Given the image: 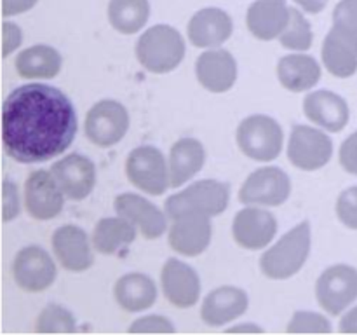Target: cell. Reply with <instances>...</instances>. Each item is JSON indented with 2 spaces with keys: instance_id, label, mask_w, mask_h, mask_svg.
<instances>
[{
  "instance_id": "cell-1",
  "label": "cell",
  "mask_w": 357,
  "mask_h": 335,
  "mask_svg": "<svg viewBox=\"0 0 357 335\" xmlns=\"http://www.w3.org/2000/svg\"><path fill=\"white\" fill-rule=\"evenodd\" d=\"M75 135V108L58 87L23 84L3 101V149L17 163H45L65 152Z\"/></svg>"
},
{
  "instance_id": "cell-2",
  "label": "cell",
  "mask_w": 357,
  "mask_h": 335,
  "mask_svg": "<svg viewBox=\"0 0 357 335\" xmlns=\"http://www.w3.org/2000/svg\"><path fill=\"white\" fill-rule=\"evenodd\" d=\"M136 58L152 73L173 72L185 58V40L176 28L155 24L136 40Z\"/></svg>"
},
{
  "instance_id": "cell-3",
  "label": "cell",
  "mask_w": 357,
  "mask_h": 335,
  "mask_svg": "<svg viewBox=\"0 0 357 335\" xmlns=\"http://www.w3.org/2000/svg\"><path fill=\"white\" fill-rule=\"evenodd\" d=\"M309 253L310 223L302 222L261 255L260 271L268 279H288L303 267Z\"/></svg>"
},
{
  "instance_id": "cell-4",
  "label": "cell",
  "mask_w": 357,
  "mask_h": 335,
  "mask_svg": "<svg viewBox=\"0 0 357 335\" xmlns=\"http://www.w3.org/2000/svg\"><path fill=\"white\" fill-rule=\"evenodd\" d=\"M230 201V187L218 180H201L185 191L173 194L166 201V213L171 220L183 213H202L216 216L223 213Z\"/></svg>"
},
{
  "instance_id": "cell-5",
  "label": "cell",
  "mask_w": 357,
  "mask_h": 335,
  "mask_svg": "<svg viewBox=\"0 0 357 335\" xmlns=\"http://www.w3.org/2000/svg\"><path fill=\"white\" fill-rule=\"evenodd\" d=\"M236 140L244 156L260 163L274 161L282 150V129L268 115H250L239 124Z\"/></svg>"
},
{
  "instance_id": "cell-6",
  "label": "cell",
  "mask_w": 357,
  "mask_h": 335,
  "mask_svg": "<svg viewBox=\"0 0 357 335\" xmlns=\"http://www.w3.org/2000/svg\"><path fill=\"white\" fill-rule=\"evenodd\" d=\"M126 174L136 188L150 195H160L171 187L164 154L152 145H142L131 150L126 161Z\"/></svg>"
},
{
  "instance_id": "cell-7",
  "label": "cell",
  "mask_w": 357,
  "mask_h": 335,
  "mask_svg": "<svg viewBox=\"0 0 357 335\" xmlns=\"http://www.w3.org/2000/svg\"><path fill=\"white\" fill-rule=\"evenodd\" d=\"M84 129L91 143L107 149L126 136L129 129V114L119 101L101 100L87 112Z\"/></svg>"
},
{
  "instance_id": "cell-8",
  "label": "cell",
  "mask_w": 357,
  "mask_h": 335,
  "mask_svg": "<svg viewBox=\"0 0 357 335\" xmlns=\"http://www.w3.org/2000/svg\"><path fill=\"white\" fill-rule=\"evenodd\" d=\"M333 154V142L326 133L310 126L296 124L288 143V159L302 171H317L326 166Z\"/></svg>"
},
{
  "instance_id": "cell-9",
  "label": "cell",
  "mask_w": 357,
  "mask_h": 335,
  "mask_svg": "<svg viewBox=\"0 0 357 335\" xmlns=\"http://www.w3.org/2000/svg\"><path fill=\"white\" fill-rule=\"evenodd\" d=\"M316 297L326 313H344L357 299V269L345 264L328 267L317 279Z\"/></svg>"
},
{
  "instance_id": "cell-10",
  "label": "cell",
  "mask_w": 357,
  "mask_h": 335,
  "mask_svg": "<svg viewBox=\"0 0 357 335\" xmlns=\"http://www.w3.org/2000/svg\"><path fill=\"white\" fill-rule=\"evenodd\" d=\"M291 194V180L282 170L275 166L260 168L253 171L239 191L243 204L281 206Z\"/></svg>"
},
{
  "instance_id": "cell-11",
  "label": "cell",
  "mask_w": 357,
  "mask_h": 335,
  "mask_svg": "<svg viewBox=\"0 0 357 335\" xmlns=\"http://www.w3.org/2000/svg\"><path fill=\"white\" fill-rule=\"evenodd\" d=\"M56 265L45 250L38 246H26L17 251L13 262V276L16 285L28 293L47 290L54 283Z\"/></svg>"
},
{
  "instance_id": "cell-12",
  "label": "cell",
  "mask_w": 357,
  "mask_h": 335,
  "mask_svg": "<svg viewBox=\"0 0 357 335\" xmlns=\"http://www.w3.org/2000/svg\"><path fill=\"white\" fill-rule=\"evenodd\" d=\"M66 195L51 171H33L24 184V206L31 218L51 220L63 209Z\"/></svg>"
},
{
  "instance_id": "cell-13",
  "label": "cell",
  "mask_w": 357,
  "mask_h": 335,
  "mask_svg": "<svg viewBox=\"0 0 357 335\" xmlns=\"http://www.w3.org/2000/svg\"><path fill=\"white\" fill-rule=\"evenodd\" d=\"M51 173L58 181L63 194L72 201H82L93 192L96 185V168L91 159L80 154H70L56 164Z\"/></svg>"
},
{
  "instance_id": "cell-14",
  "label": "cell",
  "mask_w": 357,
  "mask_h": 335,
  "mask_svg": "<svg viewBox=\"0 0 357 335\" xmlns=\"http://www.w3.org/2000/svg\"><path fill=\"white\" fill-rule=\"evenodd\" d=\"M160 285L167 302L180 309L195 306L201 295V281L194 269L178 258H169L160 272Z\"/></svg>"
},
{
  "instance_id": "cell-15",
  "label": "cell",
  "mask_w": 357,
  "mask_h": 335,
  "mask_svg": "<svg viewBox=\"0 0 357 335\" xmlns=\"http://www.w3.org/2000/svg\"><path fill=\"white\" fill-rule=\"evenodd\" d=\"M211 216L202 213H183L173 218L169 230V244L176 253L197 257L211 243Z\"/></svg>"
},
{
  "instance_id": "cell-16",
  "label": "cell",
  "mask_w": 357,
  "mask_h": 335,
  "mask_svg": "<svg viewBox=\"0 0 357 335\" xmlns=\"http://www.w3.org/2000/svg\"><path fill=\"white\" fill-rule=\"evenodd\" d=\"M278 220L267 209L244 208L234 216L232 234L239 246L246 250H261L274 239Z\"/></svg>"
},
{
  "instance_id": "cell-17",
  "label": "cell",
  "mask_w": 357,
  "mask_h": 335,
  "mask_svg": "<svg viewBox=\"0 0 357 335\" xmlns=\"http://www.w3.org/2000/svg\"><path fill=\"white\" fill-rule=\"evenodd\" d=\"M52 250L59 264L72 272L87 271L94 264L89 237L77 225H63L52 232Z\"/></svg>"
},
{
  "instance_id": "cell-18",
  "label": "cell",
  "mask_w": 357,
  "mask_h": 335,
  "mask_svg": "<svg viewBox=\"0 0 357 335\" xmlns=\"http://www.w3.org/2000/svg\"><path fill=\"white\" fill-rule=\"evenodd\" d=\"M114 206L117 215L129 220L146 239H157L166 232V215L143 195L132 192L121 194L115 198Z\"/></svg>"
},
{
  "instance_id": "cell-19",
  "label": "cell",
  "mask_w": 357,
  "mask_h": 335,
  "mask_svg": "<svg viewBox=\"0 0 357 335\" xmlns=\"http://www.w3.org/2000/svg\"><path fill=\"white\" fill-rule=\"evenodd\" d=\"M197 80L211 93H227L237 79V63L225 49H209L195 63Z\"/></svg>"
},
{
  "instance_id": "cell-20",
  "label": "cell",
  "mask_w": 357,
  "mask_h": 335,
  "mask_svg": "<svg viewBox=\"0 0 357 335\" xmlns=\"http://www.w3.org/2000/svg\"><path fill=\"white\" fill-rule=\"evenodd\" d=\"M303 114L314 124L331 133H340L351 117L347 101L331 91H316L307 94L303 100Z\"/></svg>"
},
{
  "instance_id": "cell-21",
  "label": "cell",
  "mask_w": 357,
  "mask_h": 335,
  "mask_svg": "<svg viewBox=\"0 0 357 335\" xmlns=\"http://www.w3.org/2000/svg\"><path fill=\"white\" fill-rule=\"evenodd\" d=\"M234 24L229 14L216 7H206L188 21V38L195 47H218L232 35Z\"/></svg>"
},
{
  "instance_id": "cell-22",
  "label": "cell",
  "mask_w": 357,
  "mask_h": 335,
  "mask_svg": "<svg viewBox=\"0 0 357 335\" xmlns=\"http://www.w3.org/2000/svg\"><path fill=\"white\" fill-rule=\"evenodd\" d=\"M248 293L237 286H220L204 299L201 318L209 327H223L243 316L248 309Z\"/></svg>"
},
{
  "instance_id": "cell-23",
  "label": "cell",
  "mask_w": 357,
  "mask_h": 335,
  "mask_svg": "<svg viewBox=\"0 0 357 335\" xmlns=\"http://www.w3.org/2000/svg\"><path fill=\"white\" fill-rule=\"evenodd\" d=\"M289 21V7L286 0H257L246 14L248 30L260 40L279 38Z\"/></svg>"
},
{
  "instance_id": "cell-24",
  "label": "cell",
  "mask_w": 357,
  "mask_h": 335,
  "mask_svg": "<svg viewBox=\"0 0 357 335\" xmlns=\"http://www.w3.org/2000/svg\"><path fill=\"white\" fill-rule=\"evenodd\" d=\"M115 300L128 313H139L152 307L157 300V288L152 278L142 272H129L115 283Z\"/></svg>"
},
{
  "instance_id": "cell-25",
  "label": "cell",
  "mask_w": 357,
  "mask_h": 335,
  "mask_svg": "<svg viewBox=\"0 0 357 335\" xmlns=\"http://www.w3.org/2000/svg\"><path fill=\"white\" fill-rule=\"evenodd\" d=\"M278 79L288 91L303 93L312 89L321 79V66L312 56L289 54L279 59Z\"/></svg>"
},
{
  "instance_id": "cell-26",
  "label": "cell",
  "mask_w": 357,
  "mask_h": 335,
  "mask_svg": "<svg viewBox=\"0 0 357 335\" xmlns=\"http://www.w3.org/2000/svg\"><path fill=\"white\" fill-rule=\"evenodd\" d=\"M204 147L195 138H181L171 147L169 178L171 187H181L204 166Z\"/></svg>"
},
{
  "instance_id": "cell-27",
  "label": "cell",
  "mask_w": 357,
  "mask_h": 335,
  "mask_svg": "<svg viewBox=\"0 0 357 335\" xmlns=\"http://www.w3.org/2000/svg\"><path fill=\"white\" fill-rule=\"evenodd\" d=\"M16 70L21 79H54L61 70V54L51 45H31L20 52L16 58Z\"/></svg>"
},
{
  "instance_id": "cell-28",
  "label": "cell",
  "mask_w": 357,
  "mask_h": 335,
  "mask_svg": "<svg viewBox=\"0 0 357 335\" xmlns=\"http://www.w3.org/2000/svg\"><path fill=\"white\" fill-rule=\"evenodd\" d=\"M91 239L98 253L114 255L136 239V227L121 215L117 218H101L94 227Z\"/></svg>"
},
{
  "instance_id": "cell-29",
  "label": "cell",
  "mask_w": 357,
  "mask_h": 335,
  "mask_svg": "<svg viewBox=\"0 0 357 335\" xmlns=\"http://www.w3.org/2000/svg\"><path fill=\"white\" fill-rule=\"evenodd\" d=\"M149 17V0H110L108 2V21L119 34H136L145 27Z\"/></svg>"
},
{
  "instance_id": "cell-30",
  "label": "cell",
  "mask_w": 357,
  "mask_h": 335,
  "mask_svg": "<svg viewBox=\"0 0 357 335\" xmlns=\"http://www.w3.org/2000/svg\"><path fill=\"white\" fill-rule=\"evenodd\" d=\"M323 63L331 75L347 79L357 70L356 47L330 30L323 44Z\"/></svg>"
},
{
  "instance_id": "cell-31",
  "label": "cell",
  "mask_w": 357,
  "mask_h": 335,
  "mask_svg": "<svg viewBox=\"0 0 357 335\" xmlns=\"http://www.w3.org/2000/svg\"><path fill=\"white\" fill-rule=\"evenodd\" d=\"M312 40L314 35L307 17L298 9L289 7L288 27L279 35V42L282 47L291 49V51H307L312 45Z\"/></svg>"
},
{
  "instance_id": "cell-32",
  "label": "cell",
  "mask_w": 357,
  "mask_h": 335,
  "mask_svg": "<svg viewBox=\"0 0 357 335\" xmlns=\"http://www.w3.org/2000/svg\"><path fill=\"white\" fill-rule=\"evenodd\" d=\"M331 31L357 51V0H340L333 10Z\"/></svg>"
},
{
  "instance_id": "cell-33",
  "label": "cell",
  "mask_w": 357,
  "mask_h": 335,
  "mask_svg": "<svg viewBox=\"0 0 357 335\" xmlns=\"http://www.w3.org/2000/svg\"><path fill=\"white\" fill-rule=\"evenodd\" d=\"M35 330L38 334H54V332H58V334H68V332H75V318L65 307L49 304L38 314Z\"/></svg>"
},
{
  "instance_id": "cell-34",
  "label": "cell",
  "mask_w": 357,
  "mask_h": 335,
  "mask_svg": "<svg viewBox=\"0 0 357 335\" xmlns=\"http://www.w3.org/2000/svg\"><path fill=\"white\" fill-rule=\"evenodd\" d=\"M288 332L289 334H305V332L328 334V332H331V325L321 314L310 313V311H298V313L293 314L288 325Z\"/></svg>"
},
{
  "instance_id": "cell-35",
  "label": "cell",
  "mask_w": 357,
  "mask_h": 335,
  "mask_svg": "<svg viewBox=\"0 0 357 335\" xmlns=\"http://www.w3.org/2000/svg\"><path fill=\"white\" fill-rule=\"evenodd\" d=\"M337 215L349 229L357 230V187H351L338 195Z\"/></svg>"
},
{
  "instance_id": "cell-36",
  "label": "cell",
  "mask_w": 357,
  "mask_h": 335,
  "mask_svg": "<svg viewBox=\"0 0 357 335\" xmlns=\"http://www.w3.org/2000/svg\"><path fill=\"white\" fill-rule=\"evenodd\" d=\"M129 332H160V334H167V332H174V327L167 318L145 316L136 320L129 328Z\"/></svg>"
},
{
  "instance_id": "cell-37",
  "label": "cell",
  "mask_w": 357,
  "mask_h": 335,
  "mask_svg": "<svg viewBox=\"0 0 357 335\" xmlns=\"http://www.w3.org/2000/svg\"><path fill=\"white\" fill-rule=\"evenodd\" d=\"M3 195H2V208H3V222L16 218L20 213V198H17V188L13 181H3Z\"/></svg>"
},
{
  "instance_id": "cell-38",
  "label": "cell",
  "mask_w": 357,
  "mask_h": 335,
  "mask_svg": "<svg viewBox=\"0 0 357 335\" xmlns=\"http://www.w3.org/2000/svg\"><path fill=\"white\" fill-rule=\"evenodd\" d=\"M340 164L345 171L357 174V131L352 133L340 147Z\"/></svg>"
},
{
  "instance_id": "cell-39",
  "label": "cell",
  "mask_w": 357,
  "mask_h": 335,
  "mask_svg": "<svg viewBox=\"0 0 357 335\" xmlns=\"http://www.w3.org/2000/svg\"><path fill=\"white\" fill-rule=\"evenodd\" d=\"M21 30L17 24L14 23H3L2 24V54L3 58L10 54L13 51H16L21 45Z\"/></svg>"
},
{
  "instance_id": "cell-40",
  "label": "cell",
  "mask_w": 357,
  "mask_h": 335,
  "mask_svg": "<svg viewBox=\"0 0 357 335\" xmlns=\"http://www.w3.org/2000/svg\"><path fill=\"white\" fill-rule=\"evenodd\" d=\"M37 2L38 0H2V16L9 17L26 13Z\"/></svg>"
},
{
  "instance_id": "cell-41",
  "label": "cell",
  "mask_w": 357,
  "mask_h": 335,
  "mask_svg": "<svg viewBox=\"0 0 357 335\" xmlns=\"http://www.w3.org/2000/svg\"><path fill=\"white\" fill-rule=\"evenodd\" d=\"M340 332L344 334H357V306L352 307L340 321Z\"/></svg>"
},
{
  "instance_id": "cell-42",
  "label": "cell",
  "mask_w": 357,
  "mask_h": 335,
  "mask_svg": "<svg viewBox=\"0 0 357 335\" xmlns=\"http://www.w3.org/2000/svg\"><path fill=\"white\" fill-rule=\"evenodd\" d=\"M300 7H302L305 13L309 14H317L326 7L328 0H295Z\"/></svg>"
},
{
  "instance_id": "cell-43",
  "label": "cell",
  "mask_w": 357,
  "mask_h": 335,
  "mask_svg": "<svg viewBox=\"0 0 357 335\" xmlns=\"http://www.w3.org/2000/svg\"><path fill=\"white\" fill-rule=\"evenodd\" d=\"M229 332H261V328L255 327V325H239V327L230 328Z\"/></svg>"
}]
</instances>
